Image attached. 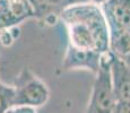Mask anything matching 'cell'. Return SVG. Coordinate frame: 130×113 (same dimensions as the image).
I'll list each match as a JSON object with an SVG mask.
<instances>
[{"mask_svg":"<svg viewBox=\"0 0 130 113\" xmlns=\"http://www.w3.org/2000/svg\"><path fill=\"white\" fill-rule=\"evenodd\" d=\"M113 113H130V102L117 103Z\"/></svg>","mask_w":130,"mask_h":113,"instance_id":"obj_11","label":"cell"},{"mask_svg":"<svg viewBox=\"0 0 130 113\" xmlns=\"http://www.w3.org/2000/svg\"><path fill=\"white\" fill-rule=\"evenodd\" d=\"M28 18H35L28 0H0V33Z\"/></svg>","mask_w":130,"mask_h":113,"instance_id":"obj_5","label":"cell"},{"mask_svg":"<svg viewBox=\"0 0 130 113\" xmlns=\"http://www.w3.org/2000/svg\"><path fill=\"white\" fill-rule=\"evenodd\" d=\"M117 100L112 88L109 66V54L102 60L99 71L95 74L92 93L85 113H113Z\"/></svg>","mask_w":130,"mask_h":113,"instance_id":"obj_3","label":"cell"},{"mask_svg":"<svg viewBox=\"0 0 130 113\" xmlns=\"http://www.w3.org/2000/svg\"><path fill=\"white\" fill-rule=\"evenodd\" d=\"M88 1L91 0H28L35 18L42 19H47L52 16H57L59 18V15L66 8Z\"/></svg>","mask_w":130,"mask_h":113,"instance_id":"obj_8","label":"cell"},{"mask_svg":"<svg viewBox=\"0 0 130 113\" xmlns=\"http://www.w3.org/2000/svg\"><path fill=\"white\" fill-rule=\"evenodd\" d=\"M9 113H36V109L29 106H14Z\"/></svg>","mask_w":130,"mask_h":113,"instance_id":"obj_12","label":"cell"},{"mask_svg":"<svg viewBox=\"0 0 130 113\" xmlns=\"http://www.w3.org/2000/svg\"><path fill=\"white\" fill-rule=\"evenodd\" d=\"M91 1L94 2V4H96V5H99V6H101V5L105 4V2L109 1V0H91Z\"/></svg>","mask_w":130,"mask_h":113,"instance_id":"obj_13","label":"cell"},{"mask_svg":"<svg viewBox=\"0 0 130 113\" xmlns=\"http://www.w3.org/2000/svg\"><path fill=\"white\" fill-rule=\"evenodd\" d=\"M14 106L41 107L50 99V90L45 83L28 67H24L14 82Z\"/></svg>","mask_w":130,"mask_h":113,"instance_id":"obj_2","label":"cell"},{"mask_svg":"<svg viewBox=\"0 0 130 113\" xmlns=\"http://www.w3.org/2000/svg\"><path fill=\"white\" fill-rule=\"evenodd\" d=\"M109 66L112 88L117 103L130 102V66L109 53Z\"/></svg>","mask_w":130,"mask_h":113,"instance_id":"obj_7","label":"cell"},{"mask_svg":"<svg viewBox=\"0 0 130 113\" xmlns=\"http://www.w3.org/2000/svg\"><path fill=\"white\" fill-rule=\"evenodd\" d=\"M7 113H9V112H7Z\"/></svg>","mask_w":130,"mask_h":113,"instance_id":"obj_14","label":"cell"},{"mask_svg":"<svg viewBox=\"0 0 130 113\" xmlns=\"http://www.w3.org/2000/svg\"><path fill=\"white\" fill-rule=\"evenodd\" d=\"M105 56L97 52L78 50L67 45L62 66L66 70H86L95 75L99 71L102 60Z\"/></svg>","mask_w":130,"mask_h":113,"instance_id":"obj_6","label":"cell"},{"mask_svg":"<svg viewBox=\"0 0 130 113\" xmlns=\"http://www.w3.org/2000/svg\"><path fill=\"white\" fill-rule=\"evenodd\" d=\"M110 52L130 66V29L110 40Z\"/></svg>","mask_w":130,"mask_h":113,"instance_id":"obj_9","label":"cell"},{"mask_svg":"<svg viewBox=\"0 0 130 113\" xmlns=\"http://www.w3.org/2000/svg\"><path fill=\"white\" fill-rule=\"evenodd\" d=\"M14 87L0 79V113H7L14 107Z\"/></svg>","mask_w":130,"mask_h":113,"instance_id":"obj_10","label":"cell"},{"mask_svg":"<svg viewBox=\"0 0 130 113\" xmlns=\"http://www.w3.org/2000/svg\"><path fill=\"white\" fill-rule=\"evenodd\" d=\"M110 31V40L130 29V0H109L101 5Z\"/></svg>","mask_w":130,"mask_h":113,"instance_id":"obj_4","label":"cell"},{"mask_svg":"<svg viewBox=\"0 0 130 113\" xmlns=\"http://www.w3.org/2000/svg\"><path fill=\"white\" fill-rule=\"evenodd\" d=\"M69 46L109 54L110 31L101 6L92 1L74 5L59 15Z\"/></svg>","mask_w":130,"mask_h":113,"instance_id":"obj_1","label":"cell"}]
</instances>
